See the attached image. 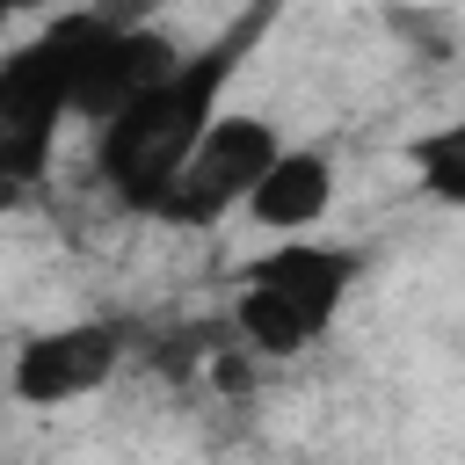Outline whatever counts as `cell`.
I'll use <instances>...</instances> for the list:
<instances>
[{"instance_id": "obj_1", "label": "cell", "mask_w": 465, "mask_h": 465, "mask_svg": "<svg viewBox=\"0 0 465 465\" xmlns=\"http://www.w3.org/2000/svg\"><path fill=\"white\" fill-rule=\"evenodd\" d=\"M276 15H283V0H247L232 22H218L203 44L174 51L124 109H109L94 124V182H102V196L116 211H131V218L160 211L174 167L211 131V116L225 109V87L247 73V58L276 29Z\"/></svg>"}, {"instance_id": "obj_2", "label": "cell", "mask_w": 465, "mask_h": 465, "mask_svg": "<svg viewBox=\"0 0 465 465\" xmlns=\"http://www.w3.org/2000/svg\"><path fill=\"white\" fill-rule=\"evenodd\" d=\"M356 283H363V254L349 240L276 232L262 254L240 262L225 334L262 363H291V356H305V349H320L334 334Z\"/></svg>"}, {"instance_id": "obj_3", "label": "cell", "mask_w": 465, "mask_h": 465, "mask_svg": "<svg viewBox=\"0 0 465 465\" xmlns=\"http://www.w3.org/2000/svg\"><path fill=\"white\" fill-rule=\"evenodd\" d=\"M73 124V15L0 58V211L36 196Z\"/></svg>"}, {"instance_id": "obj_4", "label": "cell", "mask_w": 465, "mask_h": 465, "mask_svg": "<svg viewBox=\"0 0 465 465\" xmlns=\"http://www.w3.org/2000/svg\"><path fill=\"white\" fill-rule=\"evenodd\" d=\"M283 153V131L269 124V116H211V131L189 145V160L174 167V182H167V196H160V211H153V225H174V232H211V225H225L240 203H247V189L262 182V167Z\"/></svg>"}, {"instance_id": "obj_5", "label": "cell", "mask_w": 465, "mask_h": 465, "mask_svg": "<svg viewBox=\"0 0 465 465\" xmlns=\"http://www.w3.org/2000/svg\"><path fill=\"white\" fill-rule=\"evenodd\" d=\"M124 363H131L124 320H65V327H44L15 349L7 392L22 407H73V400H94Z\"/></svg>"}, {"instance_id": "obj_6", "label": "cell", "mask_w": 465, "mask_h": 465, "mask_svg": "<svg viewBox=\"0 0 465 465\" xmlns=\"http://www.w3.org/2000/svg\"><path fill=\"white\" fill-rule=\"evenodd\" d=\"M240 211H247L262 232H312V225L334 211V153L283 138V153L262 167V182L247 189Z\"/></svg>"}, {"instance_id": "obj_7", "label": "cell", "mask_w": 465, "mask_h": 465, "mask_svg": "<svg viewBox=\"0 0 465 465\" xmlns=\"http://www.w3.org/2000/svg\"><path fill=\"white\" fill-rule=\"evenodd\" d=\"M400 160H407V174H414V189H421L429 203L465 211V116H443V124L414 131V138L400 145Z\"/></svg>"}, {"instance_id": "obj_8", "label": "cell", "mask_w": 465, "mask_h": 465, "mask_svg": "<svg viewBox=\"0 0 465 465\" xmlns=\"http://www.w3.org/2000/svg\"><path fill=\"white\" fill-rule=\"evenodd\" d=\"M22 7H36V0H0V22H7V15H22Z\"/></svg>"}]
</instances>
